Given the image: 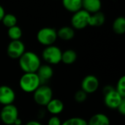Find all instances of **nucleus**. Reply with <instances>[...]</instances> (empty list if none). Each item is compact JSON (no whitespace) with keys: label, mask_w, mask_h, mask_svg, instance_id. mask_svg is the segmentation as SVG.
<instances>
[{"label":"nucleus","mask_w":125,"mask_h":125,"mask_svg":"<svg viewBox=\"0 0 125 125\" xmlns=\"http://www.w3.org/2000/svg\"><path fill=\"white\" fill-rule=\"evenodd\" d=\"M64 7L69 12L75 13L82 8V0H62Z\"/></svg>","instance_id":"dca6fc26"},{"label":"nucleus","mask_w":125,"mask_h":125,"mask_svg":"<svg viewBox=\"0 0 125 125\" xmlns=\"http://www.w3.org/2000/svg\"><path fill=\"white\" fill-rule=\"evenodd\" d=\"M115 88L114 87H113L112 85H105L104 88H103V94L105 95V94H108V92H110V91H113L114 89Z\"/></svg>","instance_id":"cd10ccee"},{"label":"nucleus","mask_w":125,"mask_h":125,"mask_svg":"<svg viewBox=\"0 0 125 125\" xmlns=\"http://www.w3.org/2000/svg\"><path fill=\"white\" fill-rule=\"evenodd\" d=\"M89 18L90 13L84 10H80L74 13L71 18L72 26L76 29H83L89 26Z\"/></svg>","instance_id":"0eeeda50"},{"label":"nucleus","mask_w":125,"mask_h":125,"mask_svg":"<svg viewBox=\"0 0 125 125\" xmlns=\"http://www.w3.org/2000/svg\"><path fill=\"white\" fill-rule=\"evenodd\" d=\"M25 125H42L40 122L38 121H35V120H32V121H29Z\"/></svg>","instance_id":"c85d7f7f"},{"label":"nucleus","mask_w":125,"mask_h":125,"mask_svg":"<svg viewBox=\"0 0 125 125\" xmlns=\"http://www.w3.org/2000/svg\"><path fill=\"white\" fill-rule=\"evenodd\" d=\"M18 118V110L13 104L3 106L0 111V119L4 125H13Z\"/></svg>","instance_id":"423d86ee"},{"label":"nucleus","mask_w":125,"mask_h":125,"mask_svg":"<svg viewBox=\"0 0 125 125\" xmlns=\"http://www.w3.org/2000/svg\"><path fill=\"white\" fill-rule=\"evenodd\" d=\"M125 99L114 88L113 91L104 95V103L107 108L112 110H116Z\"/></svg>","instance_id":"9d476101"},{"label":"nucleus","mask_w":125,"mask_h":125,"mask_svg":"<svg viewBox=\"0 0 125 125\" xmlns=\"http://www.w3.org/2000/svg\"><path fill=\"white\" fill-rule=\"evenodd\" d=\"M56 32L57 37L63 41H70L75 36L74 29L70 27H62Z\"/></svg>","instance_id":"f3484780"},{"label":"nucleus","mask_w":125,"mask_h":125,"mask_svg":"<svg viewBox=\"0 0 125 125\" xmlns=\"http://www.w3.org/2000/svg\"><path fill=\"white\" fill-rule=\"evenodd\" d=\"M100 86L98 78L93 75L89 74L83 77L81 82V90L87 94L96 92Z\"/></svg>","instance_id":"1a4fd4ad"},{"label":"nucleus","mask_w":125,"mask_h":125,"mask_svg":"<svg viewBox=\"0 0 125 125\" xmlns=\"http://www.w3.org/2000/svg\"><path fill=\"white\" fill-rule=\"evenodd\" d=\"M113 30L118 35H123L125 32V18L118 17L113 23Z\"/></svg>","instance_id":"aec40b11"},{"label":"nucleus","mask_w":125,"mask_h":125,"mask_svg":"<svg viewBox=\"0 0 125 125\" xmlns=\"http://www.w3.org/2000/svg\"><path fill=\"white\" fill-rule=\"evenodd\" d=\"M78 58V55L75 51L73 49H67L62 52V62L66 65H71L74 63Z\"/></svg>","instance_id":"a211bd4d"},{"label":"nucleus","mask_w":125,"mask_h":125,"mask_svg":"<svg viewBox=\"0 0 125 125\" xmlns=\"http://www.w3.org/2000/svg\"><path fill=\"white\" fill-rule=\"evenodd\" d=\"M62 51L56 46L51 45L45 46L42 52L43 60L48 65H56L62 62Z\"/></svg>","instance_id":"20e7f679"},{"label":"nucleus","mask_w":125,"mask_h":125,"mask_svg":"<svg viewBox=\"0 0 125 125\" xmlns=\"http://www.w3.org/2000/svg\"></svg>","instance_id":"2f4dec72"},{"label":"nucleus","mask_w":125,"mask_h":125,"mask_svg":"<svg viewBox=\"0 0 125 125\" xmlns=\"http://www.w3.org/2000/svg\"><path fill=\"white\" fill-rule=\"evenodd\" d=\"M7 35L11 39V41L20 40L22 37V30L18 26L15 25L14 27L8 28Z\"/></svg>","instance_id":"412c9836"},{"label":"nucleus","mask_w":125,"mask_h":125,"mask_svg":"<svg viewBox=\"0 0 125 125\" xmlns=\"http://www.w3.org/2000/svg\"><path fill=\"white\" fill-rule=\"evenodd\" d=\"M57 32L55 29L51 27H43L37 34L38 42L45 46L53 45L57 39Z\"/></svg>","instance_id":"39448f33"},{"label":"nucleus","mask_w":125,"mask_h":125,"mask_svg":"<svg viewBox=\"0 0 125 125\" xmlns=\"http://www.w3.org/2000/svg\"><path fill=\"white\" fill-rule=\"evenodd\" d=\"M87 96H88V94L81 89V90L78 91L75 94L74 99H75L76 102H78V103H83V102H84L86 100Z\"/></svg>","instance_id":"393cba45"},{"label":"nucleus","mask_w":125,"mask_h":125,"mask_svg":"<svg viewBox=\"0 0 125 125\" xmlns=\"http://www.w3.org/2000/svg\"><path fill=\"white\" fill-rule=\"evenodd\" d=\"M118 111H119V113L121 114V115H122V116H125V99L121 102V104L119 105V107L117 108V109H116Z\"/></svg>","instance_id":"bb28decb"},{"label":"nucleus","mask_w":125,"mask_h":125,"mask_svg":"<svg viewBox=\"0 0 125 125\" xmlns=\"http://www.w3.org/2000/svg\"><path fill=\"white\" fill-rule=\"evenodd\" d=\"M102 6L100 0H82V7L89 13H95L100 11Z\"/></svg>","instance_id":"4468645a"},{"label":"nucleus","mask_w":125,"mask_h":125,"mask_svg":"<svg viewBox=\"0 0 125 125\" xmlns=\"http://www.w3.org/2000/svg\"><path fill=\"white\" fill-rule=\"evenodd\" d=\"M62 122L58 116H53L49 119L48 125H62Z\"/></svg>","instance_id":"a878e982"},{"label":"nucleus","mask_w":125,"mask_h":125,"mask_svg":"<svg viewBox=\"0 0 125 125\" xmlns=\"http://www.w3.org/2000/svg\"><path fill=\"white\" fill-rule=\"evenodd\" d=\"M14 125H22V121H21V119H20V118H18L16 120H15V122H14Z\"/></svg>","instance_id":"7c9ffc66"},{"label":"nucleus","mask_w":125,"mask_h":125,"mask_svg":"<svg viewBox=\"0 0 125 125\" xmlns=\"http://www.w3.org/2000/svg\"><path fill=\"white\" fill-rule=\"evenodd\" d=\"M105 21V15L101 12H97L94 13V15H90L89 25L92 27H100L102 26Z\"/></svg>","instance_id":"6ab92c4d"},{"label":"nucleus","mask_w":125,"mask_h":125,"mask_svg":"<svg viewBox=\"0 0 125 125\" xmlns=\"http://www.w3.org/2000/svg\"><path fill=\"white\" fill-rule=\"evenodd\" d=\"M33 99L40 106H46L53 99V91L48 85H40L33 93Z\"/></svg>","instance_id":"7ed1b4c3"},{"label":"nucleus","mask_w":125,"mask_h":125,"mask_svg":"<svg viewBox=\"0 0 125 125\" xmlns=\"http://www.w3.org/2000/svg\"><path fill=\"white\" fill-rule=\"evenodd\" d=\"M15 92L10 86L0 85V104L3 106L12 105L15 100Z\"/></svg>","instance_id":"9b49d317"},{"label":"nucleus","mask_w":125,"mask_h":125,"mask_svg":"<svg viewBox=\"0 0 125 125\" xmlns=\"http://www.w3.org/2000/svg\"><path fill=\"white\" fill-rule=\"evenodd\" d=\"M1 21H2L3 24L6 27L10 28V27H14V26L16 25V24H17V18L13 14L8 13V14H5L4 15Z\"/></svg>","instance_id":"4be33fe9"},{"label":"nucleus","mask_w":125,"mask_h":125,"mask_svg":"<svg viewBox=\"0 0 125 125\" xmlns=\"http://www.w3.org/2000/svg\"><path fill=\"white\" fill-rule=\"evenodd\" d=\"M62 125H87V122L81 117H72L63 122Z\"/></svg>","instance_id":"5701e85b"},{"label":"nucleus","mask_w":125,"mask_h":125,"mask_svg":"<svg viewBox=\"0 0 125 125\" xmlns=\"http://www.w3.org/2000/svg\"><path fill=\"white\" fill-rule=\"evenodd\" d=\"M87 125H111L108 116L104 113H98L93 115L87 122Z\"/></svg>","instance_id":"2eb2a0df"},{"label":"nucleus","mask_w":125,"mask_h":125,"mask_svg":"<svg viewBox=\"0 0 125 125\" xmlns=\"http://www.w3.org/2000/svg\"><path fill=\"white\" fill-rule=\"evenodd\" d=\"M47 111L53 116H58L64 111V105L63 102L59 99H52L45 106Z\"/></svg>","instance_id":"ddd939ff"},{"label":"nucleus","mask_w":125,"mask_h":125,"mask_svg":"<svg viewBox=\"0 0 125 125\" xmlns=\"http://www.w3.org/2000/svg\"><path fill=\"white\" fill-rule=\"evenodd\" d=\"M36 73L39 77L41 85H46L53 76V68L48 64H41Z\"/></svg>","instance_id":"f8f14e48"},{"label":"nucleus","mask_w":125,"mask_h":125,"mask_svg":"<svg viewBox=\"0 0 125 125\" xmlns=\"http://www.w3.org/2000/svg\"><path fill=\"white\" fill-rule=\"evenodd\" d=\"M40 85L37 73H24L19 80V86L25 93H34Z\"/></svg>","instance_id":"f03ea898"},{"label":"nucleus","mask_w":125,"mask_h":125,"mask_svg":"<svg viewBox=\"0 0 125 125\" xmlns=\"http://www.w3.org/2000/svg\"><path fill=\"white\" fill-rule=\"evenodd\" d=\"M115 90L122 97L125 98V77L122 76L119 78L116 83Z\"/></svg>","instance_id":"b1692460"},{"label":"nucleus","mask_w":125,"mask_h":125,"mask_svg":"<svg viewBox=\"0 0 125 125\" xmlns=\"http://www.w3.org/2000/svg\"><path fill=\"white\" fill-rule=\"evenodd\" d=\"M4 15H5L4 10L3 7L0 5V21H1V20H2V18H3Z\"/></svg>","instance_id":"c756f323"},{"label":"nucleus","mask_w":125,"mask_h":125,"mask_svg":"<svg viewBox=\"0 0 125 125\" xmlns=\"http://www.w3.org/2000/svg\"><path fill=\"white\" fill-rule=\"evenodd\" d=\"M18 63L24 73H36L41 66V60L36 53L27 51L18 59Z\"/></svg>","instance_id":"f257e3e1"},{"label":"nucleus","mask_w":125,"mask_h":125,"mask_svg":"<svg viewBox=\"0 0 125 125\" xmlns=\"http://www.w3.org/2000/svg\"><path fill=\"white\" fill-rule=\"evenodd\" d=\"M25 52V45L21 40L11 41L7 48V54L12 59H19Z\"/></svg>","instance_id":"6e6552de"}]
</instances>
